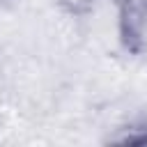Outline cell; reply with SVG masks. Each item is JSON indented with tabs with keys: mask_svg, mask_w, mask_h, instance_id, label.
<instances>
[{
	"mask_svg": "<svg viewBox=\"0 0 147 147\" xmlns=\"http://www.w3.org/2000/svg\"><path fill=\"white\" fill-rule=\"evenodd\" d=\"M115 37L124 55L147 60V0H113Z\"/></svg>",
	"mask_w": 147,
	"mask_h": 147,
	"instance_id": "1",
	"label": "cell"
},
{
	"mask_svg": "<svg viewBox=\"0 0 147 147\" xmlns=\"http://www.w3.org/2000/svg\"><path fill=\"white\" fill-rule=\"evenodd\" d=\"M103 145H136L145 147L147 145V113L133 115L126 122L117 124L108 136L103 138Z\"/></svg>",
	"mask_w": 147,
	"mask_h": 147,
	"instance_id": "2",
	"label": "cell"
},
{
	"mask_svg": "<svg viewBox=\"0 0 147 147\" xmlns=\"http://www.w3.org/2000/svg\"><path fill=\"white\" fill-rule=\"evenodd\" d=\"M103 0H51V5L55 9H60L62 14L71 16V18H83V16H90L99 9Z\"/></svg>",
	"mask_w": 147,
	"mask_h": 147,
	"instance_id": "3",
	"label": "cell"
},
{
	"mask_svg": "<svg viewBox=\"0 0 147 147\" xmlns=\"http://www.w3.org/2000/svg\"><path fill=\"white\" fill-rule=\"evenodd\" d=\"M5 2H9V0H0V5H5Z\"/></svg>",
	"mask_w": 147,
	"mask_h": 147,
	"instance_id": "4",
	"label": "cell"
}]
</instances>
